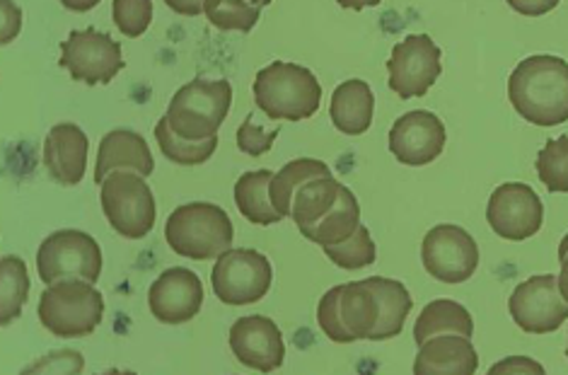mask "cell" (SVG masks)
<instances>
[{"label":"cell","mask_w":568,"mask_h":375,"mask_svg":"<svg viewBox=\"0 0 568 375\" xmlns=\"http://www.w3.org/2000/svg\"><path fill=\"white\" fill-rule=\"evenodd\" d=\"M508 100L535 126L568 122V61L547 53L523 59L508 78Z\"/></svg>","instance_id":"obj_1"},{"label":"cell","mask_w":568,"mask_h":375,"mask_svg":"<svg viewBox=\"0 0 568 375\" xmlns=\"http://www.w3.org/2000/svg\"><path fill=\"white\" fill-rule=\"evenodd\" d=\"M254 102L274 122H303L315 116L322 102V85L305 65L274 61L254 78Z\"/></svg>","instance_id":"obj_2"},{"label":"cell","mask_w":568,"mask_h":375,"mask_svg":"<svg viewBox=\"0 0 568 375\" xmlns=\"http://www.w3.org/2000/svg\"><path fill=\"white\" fill-rule=\"evenodd\" d=\"M235 237L233 221L225 209L194 201L174 209L165 225V240L174 254L194 262L219 260Z\"/></svg>","instance_id":"obj_3"},{"label":"cell","mask_w":568,"mask_h":375,"mask_svg":"<svg viewBox=\"0 0 568 375\" xmlns=\"http://www.w3.org/2000/svg\"><path fill=\"white\" fill-rule=\"evenodd\" d=\"M317 325L336 344L371 342L381 325V298L371 278L351 281L324 293L317 305Z\"/></svg>","instance_id":"obj_4"},{"label":"cell","mask_w":568,"mask_h":375,"mask_svg":"<svg viewBox=\"0 0 568 375\" xmlns=\"http://www.w3.org/2000/svg\"><path fill=\"white\" fill-rule=\"evenodd\" d=\"M233 102V88L227 80L196 78L174 92L168 107V124L182 139L204 141L219 136Z\"/></svg>","instance_id":"obj_5"},{"label":"cell","mask_w":568,"mask_h":375,"mask_svg":"<svg viewBox=\"0 0 568 375\" xmlns=\"http://www.w3.org/2000/svg\"><path fill=\"white\" fill-rule=\"evenodd\" d=\"M104 317L102 293L88 281H63L39 298V323L63 339L88 337Z\"/></svg>","instance_id":"obj_6"},{"label":"cell","mask_w":568,"mask_h":375,"mask_svg":"<svg viewBox=\"0 0 568 375\" xmlns=\"http://www.w3.org/2000/svg\"><path fill=\"white\" fill-rule=\"evenodd\" d=\"M100 204L121 237L141 240L155 225V196L145 178L133 170H114L100 184Z\"/></svg>","instance_id":"obj_7"},{"label":"cell","mask_w":568,"mask_h":375,"mask_svg":"<svg viewBox=\"0 0 568 375\" xmlns=\"http://www.w3.org/2000/svg\"><path fill=\"white\" fill-rule=\"evenodd\" d=\"M102 250L98 240L83 231L51 233L37 252L39 278L47 286L63 281H88L98 284L102 276Z\"/></svg>","instance_id":"obj_8"},{"label":"cell","mask_w":568,"mask_h":375,"mask_svg":"<svg viewBox=\"0 0 568 375\" xmlns=\"http://www.w3.org/2000/svg\"><path fill=\"white\" fill-rule=\"evenodd\" d=\"M272 262L256 250H227L211 272L215 296L233 307L260 303L272 288Z\"/></svg>","instance_id":"obj_9"},{"label":"cell","mask_w":568,"mask_h":375,"mask_svg":"<svg viewBox=\"0 0 568 375\" xmlns=\"http://www.w3.org/2000/svg\"><path fill=\"white\" fill-rule=\"evenodd\" d=\"M61 69L71 73L73 80L85 85L112 83L124 71V53L121 44L110 34H104L94 27L88 30H73L69 39L61 44Z\"/></svg>","instance_id":"obj_10"},{"label":"cell","mask_w":568,"mask_h":375,"mask_svg":"<svg viewBox=\"0 0 568 375\" xmlns=\"http://www.w3.org/2000/svg\"><path fill=\"white\" fill-rule=\"evenodd\" d=\"M422 260L433 278L443 284H465L479 266V247L465 227L443 223L426 233Z\"/></svg>","instance_id":"obj_11"},{"label":"cell","mask_w":568,"mask_h":375,"mask_svg":"<svg viewBox=\"0 0 568 375\" xmlns=\"http://www.w3.org/2000/svg\"><path fill=\"white\" fill-rule=\"evenodd\" d=\"M440 47L428 34H412L402 39L392 49L387 61L389 71V90L397 92V98L412 100L424 98L440 78Z\"/></svg>","instance_id":"obj_12"},{"label":"cell","mask_w":568,"mask_h":375,"mask_svg":"<svg viewBox=\"0 0 568 375\" xmlns=\"http://www.w3.org/2000/svg\"><path fill=\"white\" fill-rule=\"evenodd\" d=\"M508 311L513 323L527 334L557 332L568 320V301L561 296L559 276L542 274L523 281L510 293Z\"/></svg>","instance_id":"obj_13"},{"label":"cell","mask_w":568,"mask_h":375,"mask_svg":"<svg viewBox=\"0 0 568 375\" xmlns=\"http://www.w3.org/2000/svg\"><path fill=\"white\" fill-rule=\"evenodd\" d=\"M486 221L491 231L504 237L520 243L539 233L545 223V206L542 199L537 196L530 184L523 182H506L496 186V192L486 206Z\"/></svg>","instance_id":"obj_14"},{"label":"cell","mask_w":568,"mask_h":375,"mask_svg":"<svg viewBox=\"0 0 568 375\" xmlns=\"http://www.w3.org/2000/svg\"><path fill=\"white\" fill-rule=\"evenodd\" d=\"M204 305V284L184 266H172L162 272L151 291H148V307L162 325H184L194 320Z\"/></svg>","instance_id":"obj_15"},{"label":"cell","mask_w":568,"mask_h":375,"mask_svg":"<svg viewBox=\"0 0 568 375\" xmlns=\"http://www.w3.org/2000/svg\"><path fill=\"white\" fill-rule=\"evenodd\" d=\"M230 349L242 366L260 373H274L286 358L281 330L272 317L247 315L230 327Z\"/></svg>","instance_id":"obj_16"},{"label":"cell","mask_w":568,"mask_h":375,"mask_svg":"<svg viewBox=\"0 0 568 375\" xmlns=\"http://www.w3.org/2000/svg\"><path fill=\"white\" fill-rule=\"evenodd\" d=\"M448 141L440 116L426 110L407 112L389 129V151L402 165L422 168L436 160Z\"/></svg>","instance_id":"obj_17"},{"label":"cell","mask_w":568,"mask_h":375,"mask_svg":"<svg viewBox=\"0 0 568 375\" xmlns=\"http://www.w3.org/2000/svg\"><path fill=\"white\" fill-rule=\"evenodd\" d=\"M90 141L78 124H57L44 141V165L53 182L75 186L88 170Z\"/></svg>","instance_id":"obj_18"},{"label":"cell","mask_w":568,"mask_h":375,"mask_svg":"<svg viewBox=\"0 0 568 375\" xmlns=\"http://www.w3.org/2000/svg\"><path fill=\"white\" fill-rule=\"evenodd\" d=\"M479 356L469 337L463 334H436L418 346L414 375H475Z\"/></svg>","instance_id":"obj_19"},{"label":"cell","mask_w":568,"mask_h":375,"mask_svg":"<svg viewBox=\"0 0 568 375\" xmlns=\"http://www.w3.org/2000/svg\"><path fill=\"white\" fill-rule=\"evenodd\" d=\"M114 170H133L139 175H153L155 160L141 133L131 129H114L100 143L98 165H94V182L102 184Z\"/></svg>","instance_id":"obj_20"},{"label":"cell","mask_w":568,"mask_h":375,"mask_svg":"<svg viewBox=\"0 0 568 375\" xmlns=\"http://www.w3.org/2000/svg\"><path fill=\"white\" fill-rule=\"evenodd\" d=\"M375 114V95L365 80H346L334 90L329 116L336 131L346 136H361L371 129Z\"/></svg>","instance_id":"obj_21"},{"label":"cell","mask_w":568,"mask_h":375,"mask_svg":"<svg viewBox=\"0 0 568 375\" xmlns=\"http://www.w3.org/2000/svg\"><path fill=\"white\" fill-rule=\"evenodd\" d=\"M272 170H252L235 182V206L254 225H274L283 221L272 204V192H268L272 190Z\"/></svg>","instance_id":"obj_22"},{"label":"cell","mask_w":568,"mask_h":375,"mask_svg":"<svg viewBox=\"0 0 568 375\" xmlns=\"http://www.w3.org/2000/svg\"><path fill=\"white\" fill-rule=\"evenodd\" d=\"M361 227V206L356 196L351 194L348 186L342 190V196L336 204L324 213V216L315 223L305 227L303 237H307L310 243H315L320 247H332L339 245L344 240H348Z\"/></svg>","instance_id":"obj_23"},{"label":"cell","mask_w":568,"mask_h":375,"mask_svg":"<svg viewBox=\"0 0 568 375\" xmlns=\"http://www.w3.org/2000/svg\"><path fill=\"white\" fill-rule=\"evenodd\" d=\"M436 334H463V337L471 339V334H475V320H471L465 305L445 298L433 301L416 320L414 342L416 346H422L430 337H436Z\"/></svg>","instance_id":"obj_24"},{"label":"cell","mask_w":568,"mask_h":375,"mask_svg":"<svg viewBox=\"0 0 568 375\" xmlns=\"http://www.w3.org/2000/svg\"><path fill=\"white\" fill-rule=\"evenodd\" d=\"M371 284L381 298V325H377L371 342H387L397 337L404 330V323L412 313V296L402 281L385 278V276H371Z\"/></svg>","instance_id":"obj_25"},{"label":"cell","mask_w":568,"mask_h":375,"mask_svg":"<svg viewBox=\"0 0 568 375\" xmlns=\"http://www.w3.org/2000/svg\"><path fill=\"white\" fill-rule=\"evenodd\" d=\"M342 190L344 184L336 182L332 175L305 182L301 190H297L291 209V219L297 225V231H305V227L315 225L324 213L339 201Z\"/></svg>","instance_id":"obj_26"},{"label":"cell","mask_w":568,"mask_h":375,"mask_svg":"<svg viewBox=\"0 0 568 375\" xmlns=\"http://www.w3.org/2000/svg\"><path fill=\"white\" fill-rule=\"evenodd\" d=\"M332 170L327 163H322V160H313V158H297L291 160L288 165H283V170L278 175H274L272 180V204L276 206V211L281 213L283 219L291 216V209H293V199L297 194V190L310 180H317V178H329Z\"/></svg>","instance_id":"obj_27"},{"label":"cell","mask_w":568,"mask_h":375,"mask_svg":"<svg viewBox=\"0 0 568 375\" xmlns=\"http://www.w3.org/2000/svg\"><path fill=\"white\" fill-rule=\"evenodd\" d=\"M30 298V276H27V264L6 254L0 260V325L8 327L22 315V307Z\"/></svg>","instance_id":"obj_28"},{"label":"cell","mask_w":568,"mask_h":375,"mask_svg":"<svg viewBox=\"0 0 568 375\" xmlns=\"http://www.w3.org/2000/svg\"><path fill=\"white\" fill-rule=\"evenodd\" d=\"M155 141L160 145L162 155H165L170 163L186 165V168L206 163V160L215 153V149H219V136H211L204 141H189L178 136V133L170 129L165 116L155 124Z\"/></svg>","instance_id":"obj_29"},{"label":"cell","mask_w":568,"mask_h":375,"mask_svg":"<svg viewBox=\"0 0 568 375\" xmlns=\"http://www.w3.org/2000/svg\"><path fill=\"white\" fill-rule=\"evenodd\" d=\"M204 12L215 30L247 34L260 22L262 8L252 6L250 0H206Z\"/></svg>","instance_id":"obj_30"},{"label":"cell","mask_w":568,"mask_h":375,"mask_svg":"<svg viewBox=\"0 0 568 375\" xmlns=\"http://www.w3.org/2000/svg\"><path fill=\"white\" fill-rule=\"evenodd\" d=\"M537 175L549 194H568V136L551 139L537 153Z\"/></svg>","instance_id":"obj_31"},{"label":"cell","mask_w":568,"mask_h":375,"mask_svg":"<svg viewBox=\"0 0 568 375\" xmlns=\"http://www.w3.org/2000/svg\"><path fill=\"white\" fill-rule=\"evenodd\" d=\"M322 250L329 257V262H334L344 272L365 270V266L375 264V260H377V247L373 243L371 231L365 225H361L354 235L344 240V243L332 245V247H322Z\"/></svg>","instance_id":"obj_32"},{"label":"cell","mask_w":568,"mask_h":375,"mask_svg":"<svg viewBox=\"0 0 568 375\" xmlns=\"http://www.w3.org/2000/svg\"><path fill=\"white\" fill-rule=\"evenodd\" d=\"M112 18L116 30L124 37H143L153 22V0H114Z\"/></svg>","instance_id":"obj_33"},{"label":"cell","mask_w":568,"mask_h":375,"mask_svg":"<svg viewBox=\"0 0 568 375\" xmlns=\"http://www.w3.org/2000/svg\"><path fill=\"white\" fill-rule=\"evenodd\" d=\"M278 139V129H264V126H256L252 114H247L245 122L237 129V149L250 155V158H260L266 155L272 151L274 141Z\"/></svg>","instance_id":"obj_34"},{"label":"cell","mask_w":568,"mask_h":375,"mask_svg":"<svg viewBox=\"0 0 568 375\" xmlns=\"http://www.w3.org/2000/svg\"><path fill=\"white\" fill-rule=\"evenodd\" d=\"M506 3L525 18H542L557 8L561 0H506Z\"/></svg>","instance_id":"obj_35"},{"label":"cell","mask_w":568,"mask_h":375,"mask_svg":"<svg viewBox=\"0 0 568 375\" xmlns=\"http://www.w3.org/2000/svg\"><path fill=\"white\" fill-rule=\"evenodd\" d=\"M500 373H537V375H545V368L539 366L537 361L513 356V358H506V361H498V364L489 371V375H500Z\"/></svg>","instance_id":"obj_36"},{"label":"cell","mask_w":568,"mask_h":375,"mask_svg":"<svg viewBox=\"0 0 568 375\" xmlns=\"http://www.w3.org/2000/svg\"><path fill=\"white\" fill-rule=\"evenodd\" d=\"M165 6H168L170 10L178 12V16L196 18V16H201V10H204L206 0H165Z\"/></svg>","instance_id":"obj_37"},{"label":"cell","mask_w":568,"mask_h":375,"mask_svg":"<svg viewBox=\"0 0 568 375\" xmlns=\"http://www.w3.org/2000/svg\"><path fill=\"white\" fill-rule=\"evenodd\" d=\"M559 262H561L559 288H561V296L568 301V235L561 240V245H559Z\"/></svg>","instance_id":"obj_38"},{"label":"cell","mask_w":568,"mask_h":375,"mask_svg":"<svg viewBox=\"0 0 568 375\" xmlns=\"http://www.w3.org/2000/svg\"><path fill=\"white\" fill-rule=\"evenodd\" d=\"M102 0H61V6L65 10H73V12H90L92 8H98Z\"/></svg>","instance_id":"obj_39"},{"label":"cell","mask_w":568,"mask_h":375,"mask_svg":"<svg viewBox=\"0 0 568 375\" xmlns=\"http://www.w3.org/2000/svg\"><path fill=\"white\" fill-rule=\"evenodd\" d=\"M336 3H339L342 8H346V10H363V8H375V6H381L383 0H336Z\"/></svg>","instance_id":"obj_40"},{"label":"cell","mask_w":568,"mask_h":375,"mask_svg":"<svg viewBox=\"0 0 568 375\" xmlns=\"http://www.w3.org/2000/svg\"><path fill=\"white\" fill-rule=\"evenodd\" d=\"M250 3H252V6H260V8H262V6H266V3H268V0H250Z\"/></svg>","instance_id":"obj_41"},{"label":"cell","mask_w":568,"mask_h":375,"mask_svg":"<svg viewBox=\"0 0 568 375\" xmlns=\"http://www.w3.org/2000/svg\"><path fill=\"white\" fill-rule=\"evenodd\" d=\"M566 356H568V349H566Z\"/></svg>","instance_id":"obj_42"}]
</instances>
